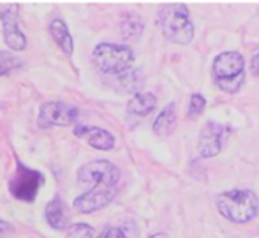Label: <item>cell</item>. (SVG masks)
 <instances>
[{"label": "cell", "instance_id": "obj_8", "mask_svg": "<svg viewBox=\"0 0 259 238\" xmlns=\"http://www.w3.org/2000/svg\"><path fill=\"white\" fill-rule=\"evenodd\" d=\"M79 118V109L72 104L60 101L45 102L39 109V126L41 127H67L78 122Z\"/></svg>", "mask_w": 259, "mask_h": 238}, {"label": "cell", "instance_id": "obj_6", "mask_svg": "<svg viewBox=\"0 0 259 238\" xmlns=\"http://www.w3.org/2000/svg\"><path fill=\"white\" fill-rule=\"evenodd\" d=\"M42 184H45V175L41 171L32 170L16 159V171L9 180V192L14 200L32 203L37 197Z\"/></svg>", "mask_w": 259, "mask_h": 238}, {"label": "cell", "instance_id": "obj_1", "mask_svg": "<svg viewBox=\"0 0 259 238\" xmlns=\"http://www.w3.org/2000/svg\"><path fill=\"white\" fill-rule=\"evenodd\" d=\"M118 166L106 159H96L83 164L78 170V182L90 185L85 194L74 200V208L79 214H92L104 208L116 196V185L120 182Z\"/></svg>", "mask_w": 259, "mask_h": 238}, {"label": "cell", "instance_id": "obj_12", "mask_svg": "<svg viewBox=\"0 0 259 238\" xmlns=\"http://www.w3.org/2000/svg\"><path fill=\"white\" fill-rule=\"evenodd\" d=\"M45 219L53 229L62 231L67 228V212H65V203L62 197H53L45 208Z\"/></svg>", "mask_w": 259, "mask_h": 238}, {"label": "cell", "instance_id": "obj_11", "mask_svg": "<svg viewBox=\"0 0 259 238\" xmlns=\"http://www.w3.org/2000/svg\"><path fill=\"white\" fill-rule=\"evenodd\" d=\"M48 30H50V34H52L53 41L58 45V48H60L65 55L71 57V55L74 53V39H72L65 21L60 20V18H55L52 23H50Z\"/></svg>", "mask_w": 259, "mask_h": 238}, {"label": "cell", "instance_id": "obj_15", "mask_svg": "<svg viewBox=\"0 0 259 238\" xmlns=\"http://www.w3.org/2000/svg\"><path fill=\"white\" fill-rule=\"evenodd\" d=\"M23 67V60L13 55L11 51L0 50V76H7L9 72Z\"/></svg>", "mask_w": 259, "mask_h": 238}, {"label": "cell", "instance_id": "obj_20", "mask_svg": "<svg viewBox=\"0 0 259 238\" xmlns=\"http://www.w3.org/2000/svg\"><path fill=\"white\" fill-rule=\"evenodd\" d=\"M9 231H11V226L7 224L6 221H2V219H0V238H2V236H6Z\"/></svg>", "mask_w": 259, "mask_h": 238}, {"label": "cell", "instance_id": "obj_16", "mask_svg": "<svg viewBox=\"0 0 259 238\" xmlns=\"http://www.w3.org/2000/svg\"><path fill=\"white\" fill-rule=\"evenodd\" d=\"M141 30H143V25H141L140 18L131 16V18H127V20H123L122 34H123V37H125L127 41L138 39V37H140V34H141Z\"/></svg>", "mask_w": 259, "mask_h": 238}, {"label": "cell", "instance_id": "obj_10", "mask_svg": "<svg viewBox=\"0 0 259 238\" xmlns=\"http://www.w3.org/2000/svg\"><path fill=\"white\" fill-rule=\"evenodd\" d=\"M74 134L78 138H85L87 143L96 150H111L115 146V136L109 131L101 129V127L79 126L76 127Z\"/></svg>", "mask_w": 259, "mask_h": 238}, {"label": "cell", "instance_id": "obj_13", "mask_svg": "<svg viewBox=\"0 0 259 238\" xmlns=\"http://www.w3.org/2000/svg\"><path fill=\"white\" fill-rule=\"evenodd\" d=\"M157 108V97L150 92H140L136 94L127 104L129 113L136 116H147Z\"/></svg>", "mask_w": 259, "mask_h": 238}, {"label": "cell", "instance_id": "obj_14", "mask_svg": "<svg viewBox=\"0 0 259 238\" xmlns=\"http://www.w3.org/2000/svg\"><path fill=\"white\" fill-rule=\"evenodd\" d=\"M177 120L178 118H177V109H175V102H169L155 118L154 133H157L159 136H167L177 127Z\"/></svg>", "mask_w": 259, "mask_h": 238}, {"label": "cell", "instance_id": "obj_21", "mask_svg": "<svg viewBox=\"0 0 259 238\" xmlns=\"http://www.w3.org/2000/svg\"><path fill=\"white\" fill-rule=\"evenodd\" d=\"M148 238H167V235H164V233H155V235H152Z\"/></svg>", "mask_w": 259, "mask_h": 238}, {"label": "cell", "instance_id": "obj_9", "mask_svg": "<svg viewBox=\"0 0 259 238\" xmlns=\"http://www.w3.org/2000/svg\"><path fill=\"white\" fill-rule=\"evenodd\" d=\"M226 127L221 126L217 122H206L201 129V134H199L198 140V148L201 157L205 159H210V157H215L222 148V141L226 138Z\"/></svg>", "mask_w": 259, "mask_h": 238}, {"label": "cell", "instance_id": "obj_5", "mask_svg": "<svg viewBox=\"0 0 259 238\" xmlns=\"http://www.w3.org/2000/svg\"><path fill=\"white\" fill-rule=\"evenodd\" d=\"M92 60L96 67L104 74L122 76L133 67L134 53L129 46L101 43L94 48Z\"/></svg>", "mask_w": 259, "mask_h": 238}, {"label": "cell", "instance_id": "obj_17", "mask_svg": "<svg viewBox=\"0 0 259 238\" xmlns=\"http://www.w3.org/2000/svg\"><path fill=\"white\" fill-rule=\"evenodd\" d=\"M206 108V99L203 97V95H199V94H194L191 97V102H189V109H187V115L189 116H198V115H201L203 113V109Z\"/></svg>", "mask_w": 259, "mask_h": 238}, {"label": "cell", "instance_id": "obj_19", "mask_svg": "<svg viewBox=\"0 0 259 238\" xmlns=\"http://www.w3.org/2000/svg\"><path fill=\"white\" fill-rule=\"evenodd\" d=\"M250 71H252L254 76H257L259 78V53L254 55L252 60H250Z\"/></svg>", "mask_w": 259, "mask_h": 238}, {"label": "cell", "instance_id": "obj_18", "mask_svg": "<svg viewBox=\"0 0 259 238\" xmlns=\"http://www.w3.org/2000/svg\"><path fill=\"white\" fill-rule=\"evenodd\" d=\"M101 238H127V236L120 228H108L103 233V236H101Z\"/></svg>", "mask_w": 259, "mask_h": 238}, {"label": "cell", "instance_id": "obj_7", "mask_svg": "<svg viewBox=\"0 0 259 238\" xmlns=\"http://www.w3.org/2000/svg\"><path fill=\"white\" fill-rule=\"evenodd\" d=\"M0 21H2L4 41L13 51H23L27 48V37L20 28V6L4 4L0 6Z\"/></svg>", "mask_w": 259, "mask_h": 238}, {"label": "cell", "instance_id": "obj_3", "mask_svg": "<svg viewBox=\"0 0 259 238\" xmlns=\"http://www.w3.org/2000/svg\"><path fill=\"white\" fill-rule=\"evenodd\" d=\"M162 35L177 45H189L194 37V25L185 4H166L159 9L157 14Z\"/></svg>", "mask_w": 259, "mask_h": 238}, {"label": "cell", "instance_id": "obj_4", "mask_svg": "<svg viewBox=\"0 0 259 238\" xmlns=\"http://www.w3.org/2000/svg\"><path fill=\"white\" fill-rule=\"evenodd\" d=\"M211 74L222 92L235 94L245 82V60L238 51H224L215 58Z\"/></svg>", "mask_w": 259, "mask_h": 238}, {"label": "cell", "instance_id": "obj_2", "mask_svg": "<svg viewBox=\"0 0 259 238\" xmlns=\"http://www.w3.org/2000/svg\"><path fill=\"white\" fill-rule=\"evenodd\" d=\"M215 205L222 217L236 224L252 221L259 212V197L249 189H231L221 192L215 197Z\"/></svg>", "mask_w": 259, "mask_h": 238}]
</instances>
